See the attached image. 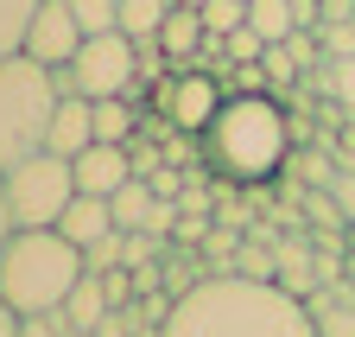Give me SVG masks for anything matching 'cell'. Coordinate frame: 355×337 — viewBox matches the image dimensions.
<instances>
[{"label": "cell", "instance_id": "obj_1", "mask_svg": "<svg viewBox=\"0 0 355 337\" xmlns=\"http://www.w3.org/2000/svg\"><path fill=\"white\" fill-rule=\"evenodd\" d=\"M159 337H324L304 299H292L273 280L248 274H209L171 299Z\"/></svg>", "mask_w": 355, "mask_h": 337}, {"label": "cell", "instance_id": "obj_2", "mask_svg": "<svg viewBox=\"0 0 355 337\" xmlns=\"http://www.w3.org/2000/svg\"><path fill=\"white\" fill-rule=\"evenodd\" d=\"M209 165L235 185H260V179H279L286 159L298 153V134H292V108L279 96H229L222 115L209 121Z\"/></svg>", "mask_w": 355, "mask_h": 337}, {"label": "cell", "instance_id": "obj_3", "mask_svg": "<svg viewBox=\"0 0 355 337\" xmlns=\"http://www.w3.org/2000/svg\"><path fill=\"white\" fill-rule=\"evenodd\" d=\"M83 274H89L83 248L64 229H13L7 248H0V299H7L19 318L58 312Z\"/></svg>", "mask_w": 355, "mask_h": 337}, {"label": "cell", "instance_id": "obj_4", "mask_svg": "<svg viewBox=\"0 0 355 337\" xmlns=\"http://www.w3.org/2000/svg\"><path fill=\"white\" fill-rule=\"evenodd\" d=\"M58 76L44 70L38 58L13 51L0 58V172H13L19 159L44 153V134H51V115H58Z\"/></svg>", "mask_w": 355, "mask_h": 337}, {"label": "cell", "instance_id": "obj_5", "mask_svg": "<svg viewBox=\"0 0 355 337\" xmlns=\"http://www.w3.org/2000/svg\"><path fill=\"white\" fill-rule=\"evenodd\" d=\"M0 191H7L13 229H58V217L76 197V165L58 153H32L13 172H0Z\"/></svg>", "mask_w": 355, "mask_h": 337}, {"label": "cell", "instance_id": "obj_6", "mask_svg": "<svg viewBox=\"0 0 355 337\" xmlns=\"http://www.w3.org/2000/svg\"><path fill=\"white\" fill-rule=\"evenodd\" d=\"M58 76V90L64 96H89V102H102V96H127L133 90V76H140V45H133L127 32H89L83 38V51L51 70Z\"/></svg>", "mask_w": 355, "mask_h": 337}, {"label": "cell", "instance_id": "obj_7", "mask_svg": "<svg viewBox=\"0 0 355 337\" xmlns=\"http://www.w3.org/2000/svg\"><path fill=\"white\" fill-rule=\"evenodd\" d=\"M153 102H159V115L171 121L178 134H209V121L222 115L229 90H222V76H209V70H197V64H178L171 83H159V90H153Z\"/></svg>", "mask_w": 355, "mask_h": 337}, {"label": "cell", "instance_id": "obj_8", "mask_svg": "<svg viewBox=\"0 0 355 337\" xmlns=\"http://www.w3.org/2000/svg\"><path fill=\"white\" fill-rule=\"evenodd\" d=\"M83 26H76V13H70V0H44L38 7V19H32V32H26V58H38L44 70H64L76 51H83Z\"/></svg>", "mask_w": 355, "mask_h": 337}, {"label": "cell", "instance_id": "obj_9", "mask_svg": "<svg viewBox=\"0 0 355 337\" xmlns=\"http://www.w3.org/2000/svg\"><path fill=\"white\" fill-rule=\"evenodd\" d=\"M70 165H76V191H89V197H114L127 179H140V172H133V153L108 147V140H89Z\"/></svg>", "mask_w": 355, "mask_h": 337}, {"label": "cell", "instance_id": "obj_10", "mask_svg": "<svg viewBox=\"0 0 355 337\" xmlns=\"http://www.w3.org/2000/svg\"><path fill=\"white\" fill-rule=\"evenodd\" d=\"M89 140H96V121H89V96H58V115H51V134H44V153L76 159Z\"/></svg>", "mask_w": 355, "mask_h": 337}, {"label": "cell", "instance_id": "obj_11", "mask_svg": "<svg viewBox=\"0 0 355 337\" xmlns=\"http://www.w3.org/2000/svg\"><path fill=\"white\" fill-rule=\"evenodd\" d=\"M203 13L197 7H178V0H171V13H165V26H159V38H153V45L171 58V64H191L197 51H203Z\"/></svg>", "mask_w": 355, "mask_h": 337}, {"label": "cell", "instance_id": "obj_12", "mask_svg": "<svg viewBox=\"0 0 355 337\" xmlns=\"http://www.w3.org/2000/svg\"><path fill=\"white\" fill-rule=\"evenodd\" d=\"M58 229H64L76 248H89V242H102V236L114 229V210H108V197H89V191H76V197H70V210L58 217Z\"/></svg>", "mask_w": 355, "mask_h": 337}, {"label": "cell", "instance_id": "obj_13", "mask_svg": "<svg viewBox=\"0 0 355 337\" xmlns=\"http://www.w3.org/2000/svg\"><path fill=\"white\" fill-rule=\"evenodd\" d=\"M58 312H64V324H70V331H102V318L114 312V299H108L102 274H83V280L70 286V299H64Z\"/></svg>", "mask_w": 355, "mask_h": 337}, {"label": "cell", "instance_id": "obj_14", "mask_svg": "<svg viewBox=\"0 0 355 337\" xmlns=\"http://www.w3.org/2000/svg\"><path fill=\"white\" fill-rule=\"evenodd\" d=\"M273 261H279L273 286H286L292 299H311V293H324V280H318V255H311L304 242H279V248H273Z\"/></svg>", "mask_w": 355, "mask_h": 337}, {"label": "cell", "instance_id": "obj_15", "mask_svg": "<svg viewBox=\"0 0 355 337\" xmlns=\"http://www.w3.org/2000/svg\"><path fill=\"white\" fill-rule=\"evenodd\" d=\"M248 32L260 38V45H279V38H292V32H298L292 0H248Z\"/></svg>", "mask_w": 355, "mask_h": 337}, {"label": "cell", "instance_id": "obj_16", "mask_svg": "<svg viewBox=\"0 0 355 337\" xmlns=\"http://www.w3.org/2000/svg\"><path fill=\"white\" fill-rule=\"evenodd\" d=\"M311 83H318L343 115H355V58H324L318 70H311Z\"/></svg>", "mask_w": 355, "mask_h": 337}, {"label": "cell", "instance_id": "obj_17", "mask_svg": "<svg viewBox=\"0 0 355 337\" xmlns=\"http://www.w3.org/2000/svg\"><path fill=\"white\" fill-rule=\"evenodd\" d=\"M38 7H44V0H0V58L26 51V32H32Z\"/></svg>", "mask_w": 355, "mask_h": 337}, {"label": "cell", "instance_id": "obj_18", "mask_svg": "<svg viewBox=\"0 0 355 337\" xmlns=\"http://www.w3.org/2000/svg\"><path fill=\"white\" fill-rule=\"evenodd\" d=\"M165 13H171V0H121V32L133 45H146V38H159Z\"/></svg>", "mask_w": 355, "mask_h": 337}, {"label": "cell", "instance_id": "obj_19", "mask_svg": "<svg viewBox=\"0 0 355 337\" xmlns=\"http://www.w3.org/2000/svg\"><path fill=\"white\" fill-rule=\"evenodd\" d=\"M203 32L209 38H229V32H241L248 26V0H203Z\"/></svg>", "mask_w": 355, "mask_h": 337}, {"label": "cell", "instance_id": "obj_20", "mask_svg": "<svg viewBox=\"0 0 355 337\" xmlns=\"http://www.w3.org/2000/svg\"><path fill=\"white\" fill-rule=\"evenodd\" d=\"M83 268H89V274H114V268H127V229H108L102 242H89V248H83Z\"/></svg>", "mask_w": 355, "mask_h": 337}, {"label": "cell", "instance_id": "obj_21", "mask_svg": "<svg viewBox=\"0 0 355 337\" xmlns=\"http://www.w3.org/2000/svg\"><path fill=\"white\" fill-rule=\"evenodd\" d=\"M83 32H121V0H70Z\"/></svg>", "mask_w": 355, "mask_h": 337}, {"label": "cell", "instance_id": "obj_22", "mask_svg": "<svg viewBox=\"0 0 355 337\" xmlns=\"http://www.w3.org/2000/svg\"><path fill=\"white\" fill-rule=\"evenodd\" d=\"M318 45H324V58H355V19H324Z\"/></svg>", "mask_w": 355, "mask_h": 337}, {"label": "cell", "instance_id": "obj_23", "mask_svg": "<svg viewBox=\"0 0 355 337\" xmlns=\"http://www.w3.org/2000/svg\"><path fill=\"white\" fill-rule=\"evenodd\" d=\"M229 274H248V280H273L279 274V261L266 255V248H235V268Z\"/></svg>", "mask_w": 355, "mask_h": 337}, {"label": "cell", "instance_id": "obj_24", "mask_svg": "<svg viewBox=\"0 0 355 337\" xmlns=\"http://www.w3.org/2000/svg\"><path fill=\"white\" fill-rule=\"evenodd\" d=\"M70 324H64V312H32V318H19V337H64Z\"/></svg>", "mask_w": 355, "mask_h": 337}, {"label": "cell", "instance_id": "obj_25", "mask_svg": "<svg viewBox=\"0 0 355 337\" xmlns=\"http://www.w3.org/2000/svg\"><path fill=\"white\" fill-rule=\"evenodd\" d=\"M330 197H336V210H343V223L355 229V165H343V172H336V185H330Z\"/></svg>", "mask_w": 355, "mask_h": 337}, {"label": "cell", "instance_id": "obj_26", "mask_svg": "<svg viewBox=\"0 0 355 337\" xmlns=\"http://www.w3.org/2000/svg\"><path fill=\"white\" fill-rule=\"evenodd\" d=\"M222 45H229V64H254V58L266 51V45H260V38H254L248 26H241V32H229V38H222Z\"/></svg>", "mask_w": 355, "mask_h": 337}, {"label": "cell", "instance_id": "obj_27", "mask_svg": "<svg viewBox=\"0 0 355 337\" xmlns=\"http://www.w3.org/2000/svg\"><path fill=\"white\" fill-rule=\"evenodd\" d=\"M324 19H355V0H324ZM318 19V26H324Z\"/></svg>", "mask_w": 355, "mask_h": 337}, {"label": "cell", "instance_id": "obj_28", "mask_svg": "<svg viewBox=\"0 0 355 337\" xmlns=\"http://www.w3.org/2000/svg\"><path fill=\"white\" fill-rule=\"evenodd\" d=\"M0 337H19V312H13L7 299H0Z\"/></svg>", "mask_w": 355, "mask_h": 337}, {"label": "cell", "instance_id": "obj_29", "mask_svg": "<svg viewBox=\"0 0 355 337\" xmlns=\"http://www.w3.org/2000/svg\"><path fill=\"white\" fill-rule=\"evenodd\" d=\"M7 236H13V210H7V191H0V248H7Z\"/></svg>", "mask_w": 355, "mask_h": 337}, {"label": "cell", "instance_id": "obj_30", "mask_svg": "<svg viewBox=\"0 0 355 337\" xmlns=\"http://www.w3.org/2000/svg\"><path fill=\"white\" fill-rule=\"evenodd\" d=\"M64 337H96V331H64Z\"/></svg>", "mask_w": 355, "mask_h": 337}, {"label": "cell", "instance_id": "obj_31", "mask_svg": "<svg viewBox=\"0 0 355 337\" xmlns=\"http://www.w3.org/2000/svg\"><path fill=\"white\" fill-rule=\"evenodd\" d=\"M178 7H203V0H178Z\"/></svg>", "mask_w": 355, "mask_h": 337}, {"label": "cell", "instance_id": "obj_32", "mask_svg": "<svg viewBox=\"0 0 355 337\" xmlns=\"http://www.w3.org/2000/svg\"><path fill=\"white\" fill-rule=\"evenodd\" d=\"M349 255H355V229H349Z\"/></svg>", "mask_w": 355, "mask_h": 337}]
</instances>
